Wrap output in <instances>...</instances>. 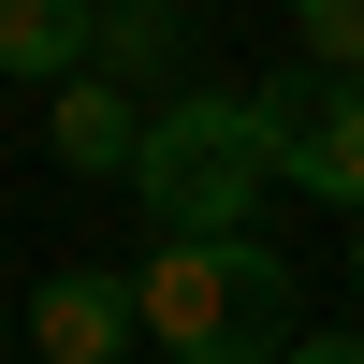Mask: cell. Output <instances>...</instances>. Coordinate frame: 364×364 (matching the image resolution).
Instances as JSON below:
<instances>
[{
  "mask_svg": "<svg viewBox=\"0 0 364 364\" xmlns=\"http://www.w3.org/2000/svg\"><path fill=\"white\" fill-rule=\"evenodd\" d=\"M132 219L146 248H175V233H262V204H277V146H262V102L248 87H161L132 132Z\"/></svg>",
  "mask_w": 364,
  "mask_h": 364,
  "instance_id": "obj_1",
  "label": "cell"
},
{
  "mask_svg": "<svg viewBox=\"0 0 364 364\" xmlns=\"http://www.w3.org/2000/svg\"><path fill=\"white\" fill-rule=\"evenodd\" d=\"M291 336L306 321H291L277 233H175L132 262V350H161V364H277Z\"/></svg>",
  "mask_w": 364,
  "mask_h": 364,
  "instance_id": "obj_2",
  "label": "cell"
},
{
  "mask_svg": "<svg viewBox=\"0 0 364 364\" xmlns=\"http://www.w3.org/2000/svg\"><path fill=\"white\" fill-rule=\"evenodd\" d=\"M262 146H277V190L291 204H336V219H364V73H262Z\"/></svg>",
  "mask_w": 364,
  "mask_h": 364,
  "instance_id": "obj_3",
  "label": "cell"
},
{
  "mask_svg": "<svg viewBox=\"0 0 364 364\" xmlns=\"http://www.w3.org/2000/svg\"><path fill=\"white\" fill-rule=\"evenodd\" d=\"M87 73L132 87V102H161V87L204 73V15L190 0H87Z\"/></svg>",
  "mask_w": 364,
  "mask_h": 364,
  "instance_id": "obj_4",
  "label": "cell"
},
{
  "mask_svg": "<svg viewBox=\"0 0 364 364\" xmlns=\"http://www.w3.org/2000/svg\"><path fill=\"white\" fill-rule=\"evenodd\" d=\"M29 350L44 364H117L132 350V277H117V262H58V277L29 291Z\"/></svg>",
  "mask_w": 364,
  "mask_h": 364,
  "instance_id": "obj_5",
  "label": "cell"
},
{
  "mask_svg": "<svg viewBox=\"0 0 364 364\" xmlns=\"http://www.w3.org/2000/svg\"><path fill=\"white\" fill-rule=\"evenodd\" d=\"M132 132H146L132 87H102V73H58V87H44V146H58V175H87V190L132 175Z\"/></svg>",
  "mask_w": 364,
  "mask_h": 364,
  "instance_id": "obj_6",
  "label": "cell"
},
{
  "mask_svg": "<svg viewBox=\"0 0 364 364\" xmlns=\"http://www.w3.org/2000/svg\"><path fill=\"white\" fill-rule=\"evenodd\" d=\"M0 73H29V87L87 73V0H0Z\"/></svg>",
  "mask_w": 364,
  "mask_h": 364,
  "instance_id": "obj_7",
  "label": "cell"
},
{
  "mask_svg": "<svg viewBox=\"0 0 364 364\" xmlns=\"http://www.w3.org/2000/svg\"><path fill=\"white\" fill-rule=\"evenodd\" d=\"M291 58L306 73H364V0H291Z\"/></svg>",
  "mask_w": 364,
  "mask_h": 364,
  "instance_id": "obj_8",
  "label": "cell"
},
{
  "mask_svg": "<svg viewBox=\"0 0 364 364\" xmlns=\"http://www.w3.org/2000/svg\"><path fill=\"white\" fill-rule=\"evenodd\" d=\"M277 364H364V321H321V336H291Z\"/></svg>",
  "mask_w": 364,
  "mask_h": 364,
  "instance_id": "obj_9",
  "label": "cell"
},
{
  "mask_svg": "<svg viewBox=\"0 0 364 364\" xmlns=\"http://www.w3.org/2000/svg\"><path fill=\"white\" fill-rule=\"evenodd\" d=\"M350 306H364V219H350Z\"/></svg>",
  "mask_w": 364,
  "mask_h": 364,
  "instance_id": "obj_10",
  "label": "cell"
}]
</instances>
